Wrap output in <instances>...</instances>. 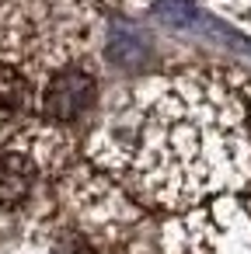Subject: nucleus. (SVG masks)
<instances>
[{
  "label": "nucleus",
  "mask_w": 251,
  "mask_h": 254,
  "mask_svg": "<svg viewBox=\"0 0 251 254\" xmlns=\"http://www.w3.org/2000/svg\"><path fill=\"white\" fill-rule=\"evenodd\" d=\"M98 98V80L84 66H63L49 77L42 87V115L53 122H77L94 108Z\"/></svg>",
  "instance_id": "1"
},
{
  "label": "nucleus",
  "mask_w": 251,
  "mask_h": 254,
  "mask_svg": "<svg viewBox=\"0 0 251 254\" xmlns=\"http://www.w3.org/2000/svg\"><path fill=\"white\" fill-rule=\"evenodd\" d=\"M35 160L21 150H4L0 153V212H14L32 198L35 188Z\"/></svg>",
  "instance_id": "2"
},
{
  "label": "nucleus",
  "mask_w": 251,
  "mask_h": 254,
  "mask_svg": "<svg viewBox=\"0 0 251 254\" xmlns=\"http://www.w3.org/2000/svg\"><path fill=\"white\" fill-rule=\"evenodd\" d=\"M32 108V84L14 63H0V126L28 115Z\"/></svg>",
  "instance_id": "3"
}]
</instances>
